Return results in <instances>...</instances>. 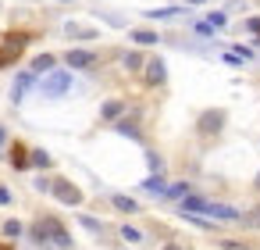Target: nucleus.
Wrapping results in <instances>:
<instances>
[{
    "label": "nucleus",
    "instance_id": "obj_19",
    "mask_svg": "<svg viewBox=\"0 0 260 250\" xmlns=\"http://www.w3.org/2000/svg\"><path fill=\"white\" fill-rule=\"evenodd\" d=\"M143 189H150V193H164L168 186H164V179H160V175H150V179L143 182Z\"/></svg>",
    "mask_w": 260,
    "mask_h": 250
},
{
    "label": "nucleus",
    "instance_id": "obj_7",
    "mask_svg": "<svg viewBox=\"0 0 260 250\" xmlns=\"http://www.w3.org/2000/svg\"><path fill=\"white\" fill-rule=\"evenodd\" d=\"M143 68H146V86H160V82L168 79V68H164V61H160V58L146 61Z\"/></svg>",
    "mask_w": 260,
    "mask_h": 250
},
{
    "label": "nucleus",
    "instance_id": "obj_20",
    "mask_svg": "<svg viewBox=\"0 0 260 250\" xmlns=\"http://www.w3.org/2000/svg\"><path fill=\"white\" fill-rule=\"evenodd\" d=\"M164 193H168V197H171V200H182V197H185V193H189V182H175V186H168V189H164Z\"/></svg>",
    "mask_w": 260,
    "mask_h": 250
},
{
    "label": "nucleus",
    "instance_id": "obj_10",
    "mask_svg": "<svg viewBox=\"0 0 260 250\" xmlns=\"http://www.w3.org/2000/svg\"><path fill=\"white\" fill-rule=\"evenodd\" d=\"M32 79H36L32 72H22V75L15 79V86H11V100H15V104H22V100H25V90L32 86Z\"/></svg>",
    "mask_w": 260,
    "mask_h": 250
},
{
    "label": "nucleus",
    "instance_id": "obj_4",
    "mask_svg": "<svg viewBox=\"0 0 260 250\" xmlns=\"http://www.w3.org/2000/svg\"><path fill=\"white\" fill-rule=\"evenodd\" d=\"M50 189H54V197H57L61 204H68V207H79V204H82V189L72 186V182H64V179H54Z\"/></svg>",
    "mask_w": 260,
    "mask_h": 250
},
{
    "label": "nucleus",
    "instance_id": "obj_15",
    "mask_svg": "<svg viewBox=\"0 0 260 250\" xmlns=\"http://www.w3.org/2000/svg\"><path fill=\"white\" fill-rule=\"evenodd\" d=\"M114 207L125 211V214H136V211H139V204H136L132 197H125V193H114Z\"/></svg>",
    "mask_w": 260,
    "mask_h": 250
},
{
    "label": "nucleus",
    "instance_id": "obj_30",
    "mask_svg": "<svg viewBox=\"0 0 260 250\" xmlns=\"http://www.w3.org/2000/svg\"><path fill=\"white\" fill-rule=\"evenodd\" d=\"M0 143H4V129H0Z\"/></svg>",
    "mask_w": 260,
    "mask_h": 250
},
{
    "label": "nucleus",
    "instance_id": "obj_22",
    "mask_svg": "<svg viewBox=\"0 0 260 250\" xmlns=\"http://www.w3.org/2000/svg\"><path fill=\"white\" fill-rule=\"evenodd\" d=\"M239 221H242V225H249V229H260V207H253V211H249V214H242Z\"/></svg>",
    "mask_w": 260,
    "mask_h": 250
},
{
    "label": "nucleus",
    "instance_id": "obj_25",
    "mask_svg": "<svg viewBox=\"0 0 260 250\" xmlns=\"http://www.w3.org/2000/svg\"><path fill=\"white\" fill-rule=\"evenodd\" d=\"M224 25V15H210V29H221Z\"/></svg>",
    "mask_w": 260,
    "mask_h": 250
},
{
    "label": "nucleus",
    "instance_id": "obj_2",
    "mask_svg": "<svg viewBox=\"0 0 260 250\" xmlns=\"http://www.w3.org/2000/svg\"><path fill=\"white\" fill-rule=\"evenodd\" d=\"M25 43H29V36H25V33H11V36H4V43H0V68L15 65V61H18V54L25 50Z\"/></svg>",
    "mask_w": 260,
    "mask_h": 250
},
{
    "label": "nucleus",
    "instance_id": "obj_31",
    "mask_svg": "<svg viewBox=\"0 0 260 250\" xmlns=\"http://www.w3.org/2000/svg\"><path fill=\"white\" fill-rule=\"evenodd\" d=\"M256 189H260V175H256Z\"/></svg>",
    "mask_w": 260,
    "mask_h": 250
},
{
    "label": "nucleus",
    "instance_id": "obj_13",
    "mask_svg": "<svg viewBox=\"0 0 260 250\" xmlns=\"http://www.w3.org/2000/svg\"><path fill=\"white\" fill-rule=\"evenodd\" d=\"M54 54H40L36 61H32V75H43V72H54Z\"/></svg>",
    "mask_w": 260,
    "mask_h": 250
},
{
    "label": "nucleus",
    "instance_id": "obj_5",
    "mask_svg": "<svg viewBox=\"0 0 260 250\" xmlns=\"http://www.w3.org/2000/svg\"><path fill=\"white\" fill-rule=\"evenodd\" d=\"M224 125V111H207L200 115V136H217Z\"/></svg>",
    "mask_w": 260,
    "mask_h": 250
},
{
    "label": "nucleus",
    "instance_id": "obj_16",
    "mask_svg": "<svg viewBox=\"0 0 260 250\" xmlns=\"http://www.w3.org/2000/svg\"><path fill=\"white\" fill-rule=\"evenodd\" d=\"M132 40H136L139 47H150V43H157L160 36H157L153 29H136V33H132Z\"/></svg>",
    "mask_w": 260,
    "mask_h": 250
},
{
    "label": "nucleus",
    "instance_id": "obj_17",
    "mask_svg": "<svg viewBox=\"0 0 260 250\" xmlns=\"http://www.w3.org/2000/svg\"><path fill=\"white\" fill-rule=\"evenodd\" d=\"M121 65H125L128 72H139L146 61H143V54H125V58H121Z\"/></svg>",
    "mask_w": 260,
    "mask_h": 250
},
{
    "label": "nucleus",
    "instance_id": "obj_9",
    "mask_svg": "<svg viewBox=\"0 0 260 250\" xmlns=\"http://www.w3.org/2000/svg\"><path fill=\"white\" fill-rule=\"evenodd\" d=\"M207 214L217 218V221H239V218H242V214H239L235 207H228V204H207Z\"/></svg>",
    "mask_w": 260,
    "mask_h": 250
},
{
    "label": "nucleus",
    "instance_id": "obj_11",
    "mask_svg": "<svg viewBox=\"0 0 260 250\" xmlns=\"http://www.w3.org/2000/svg\"><path fill=\"white\" fill-rule=\"evenodd\" d=\"M121 115H125V100H107V104L100 107V118H104V122H118Z\"/></svg>",
    "mask_w": 260,
    "mask_h": 250
},
{
    "label": "nucleus",
    "instance_id": "obj_23",
    "mask_svg": "<svg viewBox=\"0 0 260 250\" xmlns=\"http://www.w3.org/2000/svg\"><path fill=\"white\" fill-rule=\"evenodd\" d=\"M4 236H22V221H4Z\"/></svg>",
    "mask_w": 260,
    "mask_h": 250
},
{
    "label": "nucleus",
    "instance_id": "obj_28",
    "mask_svg": "<svg viewBox=\"0 0 260 250\" xmlns=\"http://www.w3.org/2000/svg\"><path fill=\"white\" fill-rule=\"evenodd\" d=\"M164 250H185V246H178V243H168V246H164Z\"/></svg>",
    "mask_w": 260,
    "mask_h": 250
},
{
    "label": "nucleus",
    "instance_id": "obj_29",
    "mask_svg": "<svg viewBox=\"0 0 260 250\" xmlns=\"http://www.w3.org/2000/svg\"><path fill=\"white\" fill-rule=\"evenodd\" d=\"M0 250H11V246H8V243H0Z\"/></svg>",
    "mask_w": 260,
    "mask_h": 250
},
{
    "label": "nucleus",
    "instance_id": "obj_1",
    "mask_svg": "<svg viewBox=\"0 0 260 250\" xmlns=\"http://www.w3.org/2000/svg\"><path fill=\"white\" fill-rule=\"evenodd\" d=\"M29 236H32L36 243H54L57 250H72V236H68V229H64L57 218H40V221L29 229Z\"/></svg>",
    "mask_w": 260,
    "mask_h": 250
},
{
    "label": "nucleus",
    "instance_id": "obj_12",
    "mask_svg": "<svg viewBox=\"0 0 260 250\" xmlns=\"http://www.w3.org/2000/svg\"><path fill=\"white\" fill-rule=\"evenodd\" d=\"M64 33L75 36V40H96V29H86V25H79V22H68Z\"/></svg>",
    "mask_w": 260,
    "mask_h": 250
},
{
    "label": "nucleus",
    "instance_id": "obj_3",
    "mask_svg": "<svg viewBox=\"0 0 260 250\" xmlns=\"http://www.w3.org/2000/svg\"><path fill=\"white\" fill-rule=\"evenodd\" d=\"M72 90V75L68 72H47V79L40 82V93L43 97H61Z\"/></svg>",
    "mask_w": 260,
    "mask_h": 250
},
{
    "label": "nucleus",
    "instance_id": "obj_14",
    "mask_svg": "<svg viewBox=\"0 0 260 250\" xmlns=\"http://www.w3.org/2000/svg\"><path fill=\"white\" fill-rule=\"evenodd\" d=\"M11 164H15V168H29V150H25L22 143L11 147Z\"/></svg>",
    "mask_w": 260,
    "mask_h": 250
},
{
    "label": "nucleus",
    "instance_id": "obj_32",
    "mask_svg": "<svg viewBox=\"0 0 260 250\" xmlns=\"http://www.w3.org/2000/svg\"><path fill=\"white\" fill-rule=\"evenodd\" d=\"M192 4H200V0H192Z\"/></svg>",
    "mask_w": 260,
    "mask_h": 250
},
{
    "label": "nucleus",
    "instance_id": "obj_8",
    "mask_svg": "<svg viewBox=\"0 0 260 250\" xmlns=\"http://www.w3.org/2000/svg\"><path fill=\"white\" fill-rule=\"evenodd\" d=\"M207 204H210V200H203V197H192V193H185V197L178 200V211H182V214H200V211L207 214Z\"/></svg>",
    "mask_w": 260,
    "mask_h": 250
},
{
    "label": "nucleus",
    "instance_id": "obj_18",
    "mask_svg": "<svg viewBox=\"0 0 260 250\" xmlns=\"http://www.w3.org/2000/svg\"><path fill=\"white\" fill-rule=\"evenodd\" d=\"M29 164H36V168H50V154H47V150H32V154H29Z\"/></svg>",
    "mask_w": 260,
    "mask_h": 250
},
{
    "label": "nucleus",
    "instance_id": "obj_26",
    "mask_svg": "<svg viewBox=\"0 0 260 250\" xmlns=\"http://www.w3.org/2000/svg\"><path fill=\"white\" fill-rule=\"evenodd\" d=\"M246 29H249V33H260V18H249V22H246Z\"/></svg>",
    "mask_w": 260,
    "mask_h": 250
},
{
    "label": "nucleus",
    "instance_id": "obj_27",
    "mask_svg": "<svg viewBox=\"0 0 260 250\" xmlns=\"http://www.w3.org/2000/svg\"><path fill=\"white\" fill-rule=\"evenodd\" d=\"M0 204H11V193H8L4 186H0Z\"/></svg>",
    "mask_w": 260,
    "mask_h": 250
},
{
    "label": "nucleus",
    "instance_id": "obj_24",
    "mask_svg": "<svg viewBox=\"0 0 260 250\" xmlns=\"http://www.w3.org/2000/svg\"><path fill=\"white\" fill-rule=\"evenodd\" d=\"M82 225H86V229H93V232H100V229H104L96 218H86V214H82Z\"/></svg>",
    "mask_w": 260,
    "mask_h": 250
},
{
    "label": "nucleus",
    "instance_id": "obj_6",
    "mask_svg": "<svg viewBox=\"0 0 260 250\" xmlns=\"http://www.w3.org/2000/svg\"><path fill=\"white\" fill-rule=\"evenodd\" d=\"M64 65L68 68H93L96 65V54L93 50H68L64 54Z\"/></svg>",
    "mask_w": 260,
    "mask_h": 250
},
{
    "label": "nucleus",
    "instance_id": "obj_21",
    "mask_svg": "<svg viewBox=\"0 0 260 250\" xmlns=\"http://www.w3.org/2000/svg\"><path fill=\"white\" fill-rule=\"evenodd\" d=\"M121 239H125V243H143V232L132 229V225H121Z\"/></svg>",
    "mask_w": 260,
    "mask_h": 250
}]
</instances>
